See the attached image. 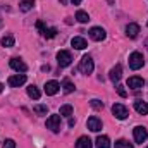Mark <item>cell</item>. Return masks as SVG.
<instances>
[{
	"label": "cell",
	"mask_w": 148,
	"mask_h": 148,
	"mask_svg": "<svg viewBox=\"0 0 148 148\" xmlns=\"http://www.w3.org/2000/svg\"><path fill=\"white\" fill-rule=\"evenodd\" d=\"M36 28L40 29V33H41L45 38H53L55 35H57V29H55V28H45L41 21H38L36 23Z\"/></svg>",
	"instance_id": "cell-10"
},
{
	"label": "cell",
	"mask_w": 148,
	"mask_h": 148,
	"mask_svg": "<svg viewBox=\"0 0 148 148\" xmlns=\"http://www.w3.org/2000/svg\"><path fill=\"white\" fill-rule=\"evenodd\" d=\"M28 95H29L33 100H40V97H41V91L38 90L35 84H31V86H28Z\"/></svg>",
	"instance_id": "cell-20"
},
{
	"label": "cell",
	"mask_w": 148,
	"mask_h": 148,
	"mask_svg": "<svg viewBox=\"0 0 148 148\" xmlns=\"http://www.w3.org/2000/svg\"><path fill=\"white\" fill-rule=\"evenodd\" d=\"M59 90H60V84H59L57 81H48V83L45 84V93H47V95H55Z\"/></svg>",
	"instance_id": "cell-13"
},
{
	"label": "cell",
	"mask_w": 148,
	"mask_h": 148,
	"mask_svg": "<svg viewBox=\"0 0 148 148\" xmlns=\"http://www.w3.org/2000/svg\"><path fill=\"white\" fill-rule=\"evenodd\" d=\"M2 90H3V84H2V83H0V93H2Z\"/></svg>",
	"instance_id": "cell-33"
},
{
	"label": "cell",
	"mask_w": 148,
	"mask_h": 148,
	"mask_svg": "<svg viewBox=\"0 0 148 148\" xmlns=\"http://www.w3.org/2000/svg\"><path fill=\"white\" fill-rule=\"evenodd\" d=\"M115 90H117V93H119L122 98H126V97H127V93H126V90H124V86H122V84H117V86H115Z\"/></svg>",
	"instance_id": "cell-29"
},
{
	"label": "cell",
	"mask_w": 148,
	"mask_h": 148,
	"mask_svg": "<svg viewBox=\"0 0 148 148\" xmlns=\"http://www.w3.org/2000/svg\"><path fill=\"white\" fill-rule=\"evenodd\" d=\"M105 36H107V33H105V29H103V28L95 26V28H91V29H90V38H91V40H95V41H103Z\"/></svg>",
	"instance_id": "cell-7"
},
{
	"label": "cell",
	"mask_w": 148,
	"mask_h": 148,
	"mask_svg": "<svg viewBox=\"0 0 148 148\" xmlns=\"http://www.w3.org/2000/svg\"><path fill=\"white\" fill-rule=\"evenodd\" d=\"M62 86H64V91H66V93H73L74 91V84L71 83V79H64Z\"/></svg>",
	"instance_id": "cell-24"
},
{
	"label": "cell",
	"mask_w": 148,
	"mask_h": 148,
	"mask_svg": "<svg viewBox=\"0 0 148 148\" xmlns=\"http://www.w3.org/2000/svg\"><path fill=\"white\" fill-rule=\"evenodd\" d=\"M90 105H91L95 110H102V109H103V102H100V100H97V98H93V100L90 102Z\"/></svg>",
	"instance_id": "cell-28"
},
{
	"label": "cell",
	"mask_w": 148,
	"mask_h": 148,
	"mask_svg": "<svg viewBox=\"0 0 148 148\" xmlns=\"http://www.w3.org/2000/svg\"><path fill=\"white\" fill-rule=\"evenodd\" d=\"M73 3L74 5H77V3H81V0H73Z\"/></svg>",
	"instance_id": "cell-32"
},
{
	"label": "cell",
	"mask_w": 148,
	"mask_h": 148,
	"mask_svg": "<svg viewBox=\"0 0 148 148\" xmlns=\"http://www.w3.org/2000/svg\"><path fill=\"white\" fill-rule=\"evenodd\" d=\"M145 45H147V48H148V40H147V41H145Z\"/></svg>",
	"instance_id": "cell-35"
},
{
	"label": "cell",
	"mask_w": 148,
	"mask_h": 148,
	"mask_svg": "<svg viewBox=\"0 0 148 148\" xmlns=\"http://www.w3.org/2000/svg\"><path fill=\"white\" fill-rule=\"evenodd\" d=\"M2 47H5V48L14 47V38L12 36H3L2 38Z\"/></svg>",
	"instance_id": "cell-25"
},
{
	"label": "cell",
	"mask_w": 148,
	"mask_h": 148,
	"mask_svg": "<svg viewBox=\"0 0 148 148\" xmlns=\"http://www.w3.org/2000/svg\"><path fill=\"white\" fill-rule=\"evenodd\" d=\"M121 76H122V67L117 64L115 67H112V69H110V73H109V77H110L114 83H117V81L121 79Z\"/></svg>",
	"instance_id": "cell-17"
},
{
	"label": "cell",
	"mask_w": 148,
	"mask_h": 148,
	"mask_svg": "<svg viewBox=\"0 0 148 148\" xmlns=\"http://www.w3.org/2000/svg\"><path fill=\"white\" fill-rule=\"evenodd\" d=\"M47 127L53 133H59L60 131V115H50L47 119Z\"/></svg>",
	"instance_id": "cell-6"
},
{
	"label": "cell",
	"mask_w": 148,
	"mask_h": 148,
	"mask_svg": "<svg viewBox=\"0 0 148 148\" xmlns=\"http://www.w3.org/2000/svg\"><path fill=\"white\" fill-rule=\"evenodd\" d=\"M74 122H76V121H74L73 117H71V119H69V126H71V127H73V126H74Z\"/></svg>",
	"instance_id": "cell-31"
},
{
	"label": "cell",
	"mask_w": 148,
	"mask_h": 148,
	"mask_svg": "<svg viewBox=\"0 0 148 148\" xmlns=\"http://www.w3.org/2000/svg\"><path fill=\"white\" fill-rule=\"evenodd\" d=\"M71 45H73L76 50H84L86 47H88V43H86V40L81 36H74L73 40H71Z\"/></svg>",
	"instance_id": "cell-14"
},
{
	"label": "cell",
	"mask_w": 148,
	"mask_h": 148,
	"mask_svg": "<svg viewBox=\"0 0 148 148\" xmlns=\"http://www.w3.org/2000/svg\"><path fill=\"white\" fill-rule=\"evenodd\" d=\"M95 145H97V148H110V140H109V136H98Z\"/></svg>",
	"instance_id": "cell-19"
},
{
	"label": "cell",
	"mask_w": 148,
	"mask_h": 148,
	"mask_svg": "<svg viewBox=\"0 0 148 148\" xmlns=\"http://www.w3.org/2000/svg\"><path fill=\"white\" fill-rule=\"evenodd\" d=\"M60 3H67V0H60Z\"/></svg>",
	"instance_id": "cell-34"
},
{
	"label": "cell",
	"mask_w": 148,
	"mask_h": 148,
	"mask_svg": "<svg viewBox=\"0 0 148 148\" xmlns=\"http://www.w3.org/2000/svg\"><path fill=\"white\" fill-rule=\"evenodd\" d=\"M147 148H148V147H147Z\"/></svg>",
	"instance_id": "cell-36"
},
{
	"label": "cell",
	"mask_w": 148,
	"mask_h": 148,
	"mask_svg": "<svg viewBox=\"0 0 148 148\" xmlns=\"http://www.w3.org/2000/svg\"><path fill=\"white\" fill-rule=\"evenodd\" d=\"M76 19H77L81 24H86V23L90 21V16H88L84 10H77V12H76Z\"/></svg>",
	"instance_id": "cell-22"
},
{
	"label": "cell",
	"mask_w": 148,
	"mask_h": 148,
	"mask_svg": "<svg viewBox=\"0 0 148 148\" xmlns=\"http://www.w3.org/2000/svg\"><path fill=\"white\" fill-rule=\"evenodd\" d=\"M143 84H145V81L140 76H133V77L127 79V86L133 88V90H140V88H143Z\"/></svg>",
	"instance_id": "cell-12"
},
{
	"label": "cell",
	"mask_w": 148,
	"mask_h": 148,
	"mask_svg": "<svg viewBox=\"0 0 148 148\" xmlns=\"http://www.w3.org/2000/svg\"><path fill=\"white\" fill-rule=\"evenodd\" d=\"M10 67L14 69V71H17V73H26L28 71V66L23 62V59H19V57H14V59H10Z\"/></svg>",
	"instance_id": "cell-9"
},
{
	"label": "cell",
	"mask_w": 148,
	"mask_h": 148,
	"mask_svg": "<svg viewBox=\"0 0 148 148\" xmlns=\"http://www.w3.org/2000/svg\"><path fill=\"white\" fill-rule=\"evenodd\" d=\"M33 5H35V0H21L19 9H21L23 12H28V10H31V9H33Z\"/></svg>",
	"instance_id": "cell-21"
},
{
	"label": "cell",
	"mask_w": 148,
	"mask_h": 148,
	"mask_svg": "<svg viewBox=\"0 0 148 148\" xmlns=\"http://www.w3.org/2000/svg\"><path fill=\"white\" fill-rule=\"evenodd\" d=\"M60 115L71 117V115H73V105H62V107H60Z\"/></svg>",
	"instance_id": "cell-27"
},
{
	"label": "cell",
	"mask_w": 148,
	"mask_h": 148,
	"mask_svg": "<svg viewBox=\"0 0 148 148\" xmlns=\"http://www.w3.org/2000/svg\"><path fill=\"white\" fill-rule=\"evenodd\" d=\"M7 83H9V86H12V88H19L21 84L26 83V74H14V76L9 77Z\"/></svg>",
	"instance_id": "cell-8"
},
{
	"label": "cell",
	"mask_w": 148,
	"mask_h": 148,
	"mask_svg": "<svg viewBox=\"0 0 148 148\" xmlns=\"http://www.w3.org/2000/svg\"><path fill=\"white\" fill-rule=\"evenodd\" d=\"M112 114H114V117L119 119V121H124V119H127V115H129L127 109H126L122 103H114V105H112Z\"/></svg>",
	"instance_id": "cell-3"
},
{
	"label": "cell",
	"mask_w": 148,
	"mask_h": 148,
	"mask_svg": "<svg viewBox=\"0 0 148 148\" xmlns=\"http://www.w3.org/2000/svg\"><path fill=\"white\" fill-rule=\"evenodd\" d=\"M134 109H136L138 114L147 115V114H148V103H147V102H143V100H136V102H134Z\"/></svg>",
	"instance_id": "cell-18"
},
{
	"label": "cell",
	"mask_w": 148,
	"mask_h": 148,
	"mask_svg": "<svg viewBox=\"0 0 148 148\" xmlns=\"http://www.w3.org/2000/svg\"><path fill=\"white\" fill-rule=\"evenodd\" d=\"M86 126H88V129L90 131H93V133H98L100 129H102V121L98 119V117H90L88 119V122H86Z\"/></svg>",
	"instance_id": "cell-11"
},
{
	"label": "cell",
	"mask_w": 148,
	"mask_h": 148,
	"mask_svg": "<svg viewBox=\"0 0 148 148\" xmlns=\"http://www.w3.org/2000/svg\"><path fill=\"white\" fill-rule=\"evenodd\" d=\"M2 148H16V141L14 140H5Z\"/></svg>",
	"instance_id": "cell-30"
},
{
	"label": "cell",
	"mask_w": 148,
	"mask_h": 148,
	"mask_svg": "<svg viewBox=\"0 0 148 148\" xmlns=\"http://www.w3.org/2000/svg\"><path fill=\"white\" fill-rule=\"evenodd\" d=\"M115 148H134L127 140H117L115 141Z\"/></svg>",
	"instance_id": "cell-26"
},
{
	"label": "cell",
	"mask_w": 148,
	"mask_h": 148,
	"mask_svg": "<svg viewBox=\"0 0 148 148\" xmlns=\"http://www.w3.org/2000/svg\"><path fill=\"white\" fill-rule=\"evenodd\" d=\"M76 148H93V143L88 136H79L76 141Z\"/></svg>",
	"instance_id": "cell-16"
},
{
	"label": "cell",
	"mask_w": 148,
	"mask_h": 148,
	"mask_svg": "<svg viewBox=\"0 0 148 148\" xmlns=\"http://www.w3.org/2000/svg\"><path fill=\"white\" fill-rule=\"evenodd\" d=\"M33 110H35V114H38V115H47L48 107H47V105H35Z\"/></svg>",
	"instance_id": "cell-23"
},
{
	"label": "cell",
	"mask_w": 148,
	"mask_h": 148,
	"mask_svg": "<svg viewBox=\"0 0 148 148\" xmlns=\"http://www.w3.org/2000/svg\"><path fill=\"white\" fill-rule=\"evenodd\" d=\"M126 35L129 38H136L140 35V26L136 24V23H131V24H127L126 26Z\"/></svg>",
	"instance_id": "cell-15"
},
{
	"label": "cell",
	"mask_w": 148,
	"mask_h": 148,
	"mask_svg": "<svg viewBox=\"0 0 148 148\" xmlns=\"http://www.w3.org/2000/svg\"><path fill=\"white\" fill-rule=\"evenodd\" d=\"M57 62H59L60 67H67V66H71V62H73V55H71V52H67V50H60V52L57 53Z\"/></svg>",
	"instance_id": "cell-4"
},
{
	"label": "cell",
	"mask_w": 148,
	"mask_h": 148,
	"mask_svg": "<svg viewBox=\"0 0 148 148\" xmlns=\"http://www.w3.org/2000/svg\"><path fill=\"white\" fill-rule=\"evenodd\" d=\"M93 69H95V62H93L91 55H84L81 59V62H79V71L83 74H91Z\"/></svg>",
	"instance_id": "cell-1"
},
{
	"label": "cell",
	"mask_w": 148,
	"mask_h": 148,
	"mask_svg": "<svg viewBox=\"0 0 148 148\" xmlns=\"http://www.w3.org/2000/svg\"><path fill=\"white\" fill-rule=\"evenodd\" d=\"M133 134H134V141L136 143H143V141H147V138H148V131H147V127H143V126H136L133 129Z\"/></svg>",
	"instance_id": "cell-5"
},
{
	"label": "cell",
	"mask_w": 148,
	"mask_h": 148,
	"mask_svg": "<svg viewBox=\"0 0 148 148\" xmlns=\"http://www.w3.org/2000/svg\"><path fill=\"white\" fill-rule=\"evenodd\" d=\"M143 64H145V60H143V55H141L140 52H133V53L129 55V67H131L133 71L141 69Z\"/></svg>",
	"instance_id": "cell-2"
}]
</instances>
